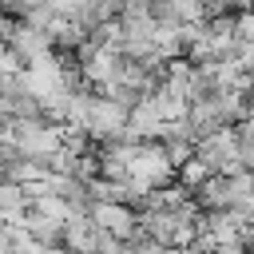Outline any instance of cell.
Instances as JSON below:
<instances>
[{
    "label": "cell",
    "instance_id": "5b68a950",
    "mask_svg": "<svg viewBox=\"0 0 254 254\" xmlns=\"http://www.w3.org/2000/svg\"><path fill=\"white\" fill-rule=\"evenodd\" d=\"M12 123H16V119H12V115L4 111V103H0V143H4L8 135H12Z\"/></svg>",
    "mask_w": 254,
    "mask_h": 254
},
{
    "label": "cell",
    "instance_id": "3957f363",
    "mask_svg": "<svg viewBox=\"0 0 254 254\" xmlns=\"http://www.w3.org/2000/svg\"><path fill=\"white\" fill-rule=\"evenodd\" d=\"M91 222L115 238V242H135L139 238V214L131 206H111V202H95L91 206Z\"/></svg>",
    "mask_w": 254,
    "mask_h": 254
},
{
    "label": "cell",
    "instance_id": "8992f818",
    "mask_svg": "<svg viewBox=\"0 0 254 254\" xmlns=\"http://www.w3.org/2000/svg\"><path fill=\"white\" fill-rule=\"evenodd\" d=\"M151 4H159V0H151Z\"/></svg>",
    "mask_w": 254,
    "mask_h": 254
},
{
    "label": "cell",
    "instance_id": "7a4b0ae2",
    "mask_svg": "<svg viewBox=\"0 0 254 254\" xmlns=\"http://www.w3.org/2000/svg\"><path fill=\"white\" fill-rule=\"evenodd\" d=\"M8 52L20 60V67H24V71H32L36 64H44V60H52V56H56V44H52L44 32H36V28H28L24 20H16L12 40H8Z\"/></svg>",
    "mask_w": 254,
    "mask_h": 254
},
{
    "label": "cell",
    "instance_id": "6da1fadb",
    "mask_svg": "<svg viewBox=\"0 0 254 254\" xmlns=\"http://www.w3.org/2000/svg\"><path fill=\"white\" fill-rule=\"evenodd\" d=\"M238 155H242V139L230 127L218 131V135H210V139H202L198 151H194V159H202L210 175H234V171H242Z\"/></svg>",
    "mask_w": 254,
    "mask_h": 254
},
{
    "label": "cell",
    "instance_id": "277c9868",
    "mask_svg": "<svg viewBox=\"0 0 254 254\" xmlns=\"http://www.w3.org/2000/svg\"><path fill=\"white\" fill-rule=\"evenodd\" d=\"M206 179H210V171H206V163H202V159H190V163H183V167H179V175H175V183H183L187 190H198Z\"/></svg>",
    "mask_w": 254,
    "mask_h": 254
}]
</instances>
